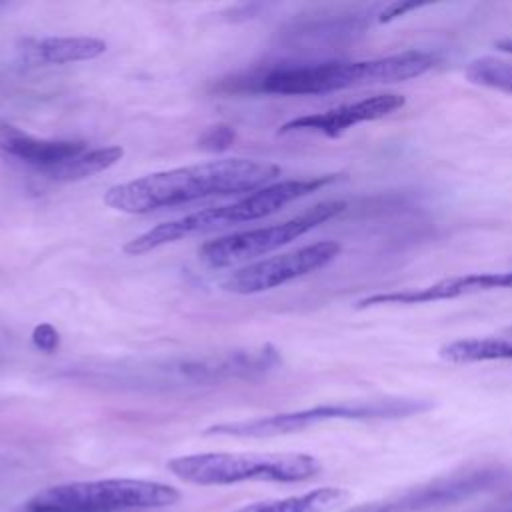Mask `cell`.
Returning a JSON list of instances; mask_svg holds the SVG:
<instances>
[{
	"label": "cell",
	"mask_w": 512,
	"mask_h": 512,
	"mask_svg": "<svg viewBox=\"0 0 512 512\" xmlns=\"http://www.w3.org/2000/svg\"><path fill=\"white\" fill-rule=\"evenodd\" d=\"M280 172L272 162L250 158L210 160L114 184L104 192V202L118 212L148 214L214 196L250 194L268 186Z\"/></svg>",
	"instance_id": "cell-1"
},
{
	"label": "cell",
	"mask_w": 512,
	"mask_h": 512,
	"mask_svg": "<svg viewBox=\"0 0 512 512\" xmlns=\"http://www.w3.org/2000/svg\"><path fill=\"white\" fill-rule=\"evenodd\" d=\"M436 56L426 50H404L398 54L366 60H328L308 64H286L270 68L254 80V90L280 96L326 94L370 84H392L418 78L432 70Z\"/></svg>",
	"instance_id": "cell-2"
},
{
	"label": "cell",
	"mask_w": 512,
	"mask_h": 512,
	"mask_svg": "<svg viewBox=\"0 0 512 512\" xmlns=\"http://www.w3.org/2000/svg\"><path fill=\"white\" fill-rule=\"evenodd\" d=\"M340 178V174H322L312 178H292L268 184L256 192H250L242 196L240 200L216 208H204L192 214H186L182 218L162 222L152 226L150 230L134 236L124 244V252L130 256H142L146 252H152L160 246L178 242L182 238L208 234L214 230H222L234 224L260 220L264 216H270L278 212L282 206L304 198L324 186L334 184Z\"/></svg>",
	"instance_id": "cell-3"
},
{
	"label": "cell",
	"mask_w": 512,
	"mask_h": 512,
	"mask_svg": "<svg viewBox=\"0 0 512 512\" xmlns=\"http://www.w3.org/2000/svg\"><path fill=\"white\" fill-rule=\"evenodd\" d=\"M174 486L142 478L80 480L48 486L16 512H138L174 506L180 500Z\"/></svg>",
	"instance_id": "cell-4"
},
{
	"label": "cell",
	"mask_w": 512,
	"mask_h": 512,
	"mask_svg": "<svg viewBox=\"0 0 512 512\" xmlns=\"http://www.w3.org/2000/svg\"><path fill=\"white\" fill-rule=\"evenodd\" d=\"M166 466L176 478L198 486H230L240 482H304L322 470L318 458L300 452H200L176 456L168 460Z\"/></svg>",
	"instance_id": "cell-5"
},
{
	"label": "cell",
	"mask_w": 512,
	"mask_h": 512,
	"mask_svg": "<svg viewBox=\"0 0 512 512\" xmlns=\"http://www.w3.org/2000/svg\"><path fill=\"white\" fill-rule=\"evenodd\" d=\"M432 406H434V402L426 400V398H400V396L340 402V404H322V406H312V408L294 410V412L212 424L210 428H206L204 434L234 436V438H270V436L302 432L306 428H312L316 424L330 422V420L408 418L414 414L428 412Z\"/></svg>",
	"instance_id": "cell-6"
},
{
	"label": "cell",
	"mask_w": 512,
	"mask_h": 512,
	"mask_svg": "<svg viewBox=\"0 0 512 512\" xmlns=\"http://www.w3.org/2000/svg\"><path fill=\"white\" fill-rule=\"evenodd\" d=\"M346 202L342 200H326L314 204L312 208L272 226L252 228L244 232H236L230 236H222L210 242H204L198 250V256L210 268H228L256 256L268 254L280 246L290 244L292 240L304 236L312 228L332 220L340 212H344Z\"/></svg>",
	"instance_id": "cell-7"
},
{
	"label": "cell",
	"mask_w": 512,
	"mask_h": 512,
	"mask_svg": "<svg viewBox=\"0 0 512 512\" xmlns=\"http://www.w3.org/2000/svg\"><path fill=\"white\" fill-rule=\"evenodd\" d=\"M342 246L334 240H320L292 252H284L278 256H270L252 264H246L234 272H230L222 280V288L232 294H258L282 286L290 280L302 278L314 270L330 264Z\"/></svg>",
	"instance_id": "cell-8"
},
{
	"label": "cell",
	"mask_w": 512,
	"mask_h": 512,
	"mask_svg": "<svg viewBox=\"0 0 512 512\" xmlns=\"http://www.w3.org/2000/svg\"><path fill=\"white\" fill-rule=\"evenodd\" d=\"M502 476L504 472L496 466L472 468L466 472L436 478L428 484H420L392 498L354 506L346 512H422L428 508L450 506L492 488Z\"/></svg>",
	"instance_id": "cell-9"
},
{
	"label": "cell",
	"mask_w": 512,
	"mask_h": 512,
	"mask_svg": "<svg viewBox=\"0 0 512 512\" xmlns=\"http://www.w3.org/2000/svg\"><path fill=\"white\" fill-rule=\"evenodd\" d=\"M404 104H406V98L402 94L382 92V94H374L368 98H360L356 102L340 104V106L324 110V112L292 118L278 128V134L314 132V134H322L326 138H338L348 128L362 124V122L380 120V118L400 110Z\"/></svg>",
	"instance_id": "cell-10"
},
{
	"label": "cell",
	"mask_w": 512,
	"mask_h": 512,
	"mask_svg": "<svg viewBox=\"0 0 512 512\" xmlns=\"http://www.w3.org/2000/svg\"><path fill=\"white\" fill-rule=\"evenodd\" d=\"M512 288V270L508 272H476L464 276H452L438 280L434 284L410 290L396 292H380L366 296L356 302V308H372V306H392V304H426L440 300H454L460 296H472L492 290Z\"/></svg>",
	"instance_id": "cell-11"
},
{
	"label": "cell",
	"mask_w": 512,
	"mask_h": 512,
	"mask_svg": "<svg viewBox=\"0 0 512 512\" xmlns=\"http://www.w3.org/2000/svg\"><path fill=\"white\" fill-rule=\"evenodd\" d=\"M84 150H88V144L82 140L38 138L12 124L0 122V152L6 158H14L16 162L30 166L46 178Z\"/></svg>",
	"instance_id": "cell-12"
},
{
	"label": "cell",
	"mask_w": 512,
	"mask_h": 512,
	"mask_svg": "<svg viewBox=\"0 0 512 512\" xmlns=\"http://www.w3.org/2000/svg\"><path fill=\"white\" fill-rule=\"evenodd\" d=\"M18 52L28 66L70 64L102 56L106 42L92 36H44L24 40Z\"/></svg>",
	"instance_id": "cell-13"
},
{
	"label": "cell",
	"mask_w": 512,
	"mask_h": 512,
	"mask_svg": "<svg viewBox=\"0 0 512 512\" xmlns=\"http://www.w3.org/2000/svg\"><path fill=\"white\" fill-rule=\"evenodd\" d=\"M346 498L342 488L322 486L304 494L246 504L234 512H328Z\"/></svg>",
	"instance_id": "cell-14"
},
{
	"label": "cell",
	"mask_w": 512,
	"mask_h": 512,
	"mask_svg": "<svg viewBox=\"0 0 512 512\" xmlns=\"http://www.w3.org/2000/svg\"><path fill=\"white\" fill-rule=\"evenodd\" d=\"M440 356L452 364L512 360V338L484 336V338L454 340L440 348Z\"/></svg>",
	"instance_id": "cell-15"
},
{
	"label": "cell",
	"mask_w": 512,
	"mask_h": 512,
	"mask_svg": "<svg viewBox=\"0 0 512 512\" xmlns=\"http://www.w3.org/2000/svg\"><path fill=\"white\" fill-rule=\"evenodd\" d=\"M124 156V148L122 146H100V148H88L82 154H78L76 158L68 160L66 164H62L60 168H56L48 178L56 180V182H76V180H84L90 178L98 172L108 170L110 166H114L120 158Z\"/></svg>",
	"instance_id": "cell-16"
},
{
	"label": "cell",
	"mask_w": 512,
	"mask_h": 512,
	"mask_svg": "<svg viewBox=\"0 0 512 512\" xmlns=\"http://www.w3.org/2000/svg\"><path fill=\"white\" fill-rule=\"evenodd\" d=\"M464 74L472 84L492 88L504 94H512V62L492 58V56H482L468 62Z\"/></svg>",
	"instance_id": "cell-17"
},
{
	"label": "cell",
	"mask_w": 512,
	"mask_h": 512,
	"mask_svg": "<svg viewBox=\"0 0 512 512\" xmlns=\"http://www.w3.org/2000/svg\"><path fill=\"white\" fill-rule=\"evenodd\" d=\"M236 140V130L234 126L228 124H216L210 126L200 138H198V146L202 150H210V152H222L226 148H230Z\"/></svg>",
	"instance_id": "cell-18"
},
{
	"label": "cell",
	"mask_w": 512,
	"mask_h": 512,
	"mask_svg": "<svg viewBox=\"0 0 512 512\" xmlns=\"http://www.w3.org/2000/svg\"><path fill=\"white\" fill-rule=\"evenodd\" d=\"M32 344H34L38 350H42V352H46V354H52V352H56L58 346H60V334H58V330H56L52 324H48V322L36 324L34 330H32Z\"/></svg>",
	"instance_id": "cell-19"
},
{
	"label": "cell",
	"mask_w": 512,
	"mask_h": 512,
	"mask_svg": "<svg viewBox=\"0 0 512 512\" xmlns=\"http://www.w3.org/2000/svg\"><path fill=\"white\" fill-rule=\"evenodd\" d=\"M494 46H496L500 52H508V54H512V38H504V40H498Z\"/></svg>",
	"instance_id": "cell-20"
},
{
	"label": "cell",
	"mask_w": 512,
	"mask_h": 512,
	"mask_svg": "<svg viewBox=\"0 0 512 512\" xmlns=\"http://www.w3.org/2000/svg\"><path fill=\"white\" fill-rule=\"evenodd\" d=\"M510 330H512V328H510Z\"/></svg>",
	"instance_id": "cell-21"
}]
</instances>
